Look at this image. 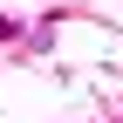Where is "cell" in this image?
Returning a JSON list of instances; mask_svg holds the SVG:
<instances>
[{
    "label": "cell",
    "instance_id": "1",
    "mask_svg": "<svg viewBox=\"0 0 123 123\" xmlns=\"http://www.w3.org/2000/svg\"><path fill=\"white\" fill-rule=\"evenodd\" d=\"M14 34H21V21H7V14H0V41H14Z\"/></svg>",
    "mask_w": 123,
    "mask_h": 123
}]
</instances>
